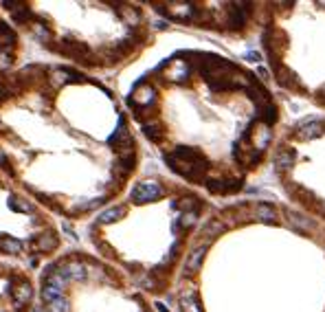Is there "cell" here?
<instances>
[{
    "mask_svg": "<svg viewBox=\"0 0 325 312\" xmlns=\"http://www.w3.org/2000/svg\"><path fill=\"white\" fill-rule=\"evenodd\" d=\"M205 253H207V244H202V247H198L194 253L189 255V259H187V273L198 271V268H200L202 259H205Z\"/></svg>",
    "mask_w": 325,
    "mask_h": 312,
    "instance_id": "obj_9",
    "label": "cell"
},
{
    "mask_svg": "<svg viewBox=\"0 0 325 312\" xmlns=\"http://www.w3.org/2000/svg\"><path fill=\"white\" fill-rule=\"evenodd\" d=\"M58 235L55 233H46L42 235V238H37V242H33V250L35 253H51L55 247H58Z\"/></svg>",
    "mask_w": 325,
    "mask_h": 312,
    "instance_id": "obj_6",
    "label": "cell"
},
{
    "mask_svg": "<svg viewBox=\"0 0 325 312\" xmlns=\"http://www.w3.org/2000/svg\"><path fill=\"white\" fill-rule=\"evenodd\" d=\"M49 312H70V304L64 297H58V299L49 301Z\"/></svg>",
    "mask_w": 325,
    "mask_h": 312,
    "instance_id": "obj_15",
    "label": "cell"
},
{
    "mask_svg": "<svg viewBox=\"0 0 325 312\" xmlns=\"http://www.w3.org/2000/svg\"><path fill=\"white\" fill-rule=\"evenodd\" d=\"M198 220V211H185V214L180 216V222H178V226L180 229H189V226H194Z\"/></svg>",
    "mask_w": 325,
    "mask_h": 312,
    "instance_id": "obj_16",
    "label": "cell"
},
{
    "mask_svg": "<svg viewBox=\"0 0 325 312\" xmlns=\"http://www.w3.org/2000/svg\"><path fill=\"white\" fill-rule=\"evenodd\" d=\"M154 99H156L154 86H149V84H141V86H136V91L132 93L128 103L130 106H134V108H145V106H152Z\"/></svg>",
    "mask_w": 325,
    "mask_h": 312,
    "instance_id": "obj_3",
    "label": "cell"
},
{
    "mask_svg": "<svg viewBox=\"0 0 325 312\" xmlns=\"http://www.w3.org/2000/svg\"><path fill=\"white\" fill-rule=\"evenodd\" d=\"M11 209L25 211V214H31V211H33V205H31V202H27V200H22V198H13V200H11Z\"/></svg>",
    "mask_w": 325,
    "mask_h": 312,
    "instance_id": "obj_19",
    "label": "cell"
},
{
    "mask_svg": "<svg viewBox=\"0 0 325 312\" xmlns=\"http://www.w3.org/2000/svg\"><path fill=\"white\" fill-rule=\"evenodd\" d=\"M222 231H224V224L220 220H213V222H209V224L205 226V235H207V238H213V235L222 233Z\"/></svg>",
    "mask_w": 325,
    "mask_h": 312,
    "instance_id": "obj_18",
    "label": "cell"
},
{
    "mask_svg": "<svg viewBox=\"0 0 325 312\" xmlns=\"http://www.w3.org/2000/svg\"><path fill=\"white\" fill-rule=\"evenodd\" d=\"M180 308L182 312H202L200 310V304H198L196 299V290H191V288H187V290L180 292Z\"/></svg>",
    "mask_w": 325,
    "mask_h": 312,
    "instance_id": "obj_5",
    "label": "cell"
},
{
    "mask_svg": "<svg viewBox=\"0 0 325 312\" xmlns=\"http://www.w3.org/2000/svg\"><path fill=\"white\" fill-rule=\"evenodd\" d=\"M125 209L123 207H112V209H106L101 216H99V224H110V222H117L119 218H123Z\"/></svg>",
    "mask_w": 325,
    "mask_h": 312,
    "instance_id": "obj_10",
    "label": "cell"
},
{
    "mask_svg": "<svg viewBox=\"0 0 325 312\" xmlns=\"http://www.w3.org/2000/svg\"><path fill=\"white\" fill-rule=\"evenodd\" d=\"M295 150H279V152L275 154V167L279 169V172H284V169H288L290 165L295 163Z\"/></svg>",
    "mask_w": 325,
    "mask_h": 312,
    "instance_id": "obj_8",
    "label": "cell"
},
{
    "mask_svg": "<svg viewBox=\"0 0 325 312\" xmlns=\"http://www.w3.org/2000/svg\"><path fill=\"white\" fill-rule=\"evenodd\" d=\"M246 58H248V60H253V62H262V55H260V53H255V51L246 53Z\"/></svg>",
    "mask_w": 325,
    "mask_h": 312,
    "instance_id": "obj_21",
    "label": "cell"
},
{
    "mask_svg": "<svg viewBox=\"0 0 325 312\" xmlns=\"http://www.w3.org/2000/svg\"><path fill=\"white\" fill-rule=\"evenodd\" d=\"M0 250L2 253H9V255H20L22 253V242L16 238H4L0 242Z\"/></svg>",
    "mask_w": 325,
    "mask_h": 312,
    "instance_id": "obj_12",
    "label": "cell"
},
{
    "mask_svg": "<svg viewBox=\"0 0 325 312\" xmlns=\"http://www.w3.org/2000/svg\"><path fill=\"white\" fill-rule=\"evenodd\" d=\"M161 196H163V189L154 181L139 183V185L132 189V200L134 202H149V200H156V198H161Z\"/></svg>",
    "mask_w": 325,
    "mask_h": 312,
    "instance_id": "obj_1",
    "label": "cell"
},
{
    "mask_svg": "<svg viewBox=\"0 0 325 312\" xmlns=\"http://www.w3.org/2000/svg\"><path fill=\"white\" fill-rule=\"evenodd\" d=\"M33 33H35L42 42H49V37H51V33H49V29H46L44 25H35V27H33Z\"/></svg>",
    "mask_w": 325,
    "mask_h": 312,
    "instance_id": "obj_20",
    "label": "cell"
},
{
    "mask_svg": "<svg viewBox=\"0 0 325 312\" xmlns=\"http://www.w3.org/2000/svg\"><path fill=\"white\" fill-rule=\"evenodd\" d=\"M288 220H290V224H293L295 229H299V231H310L314 226L312 222L305 218V216L296 214V211H288Z\"/></svg>",
    "mask_w": 325,
    "mask_h": 312,
    "instance_id": "obj_11",
    "label": "cell"
},
{
    "mask_svg": "<svg viewBox=\"0 0 325 312\" xmlns=\"http://www.w3.org/2000/svg\"><path fill=\"white\" fill-rule=\"evenodd\" d=\"M255 218H260L264 222H272V220L277 218V211L272 209L270 205H264V202H262V205L255 207Z\"/></svg>",
    "mask_w": 325,
    "mask_h": 312,
    "instance_id": "obj_13",
    "label": "cell"
},
{
    "mask_svg": "<svg viewBox=\"0 0 325 312\" xmlns=\"http://www.w3.org/2000/svg\"><path fill=\"white\" fill-rule=\"evenodd\" d=\"M58 297H62V290H59V288H55V286H49V283H46L44 290H42V299H44L46 304H49V301L58 299Z\"/></svg>",
    "mask_w": 325,
    "mask_h": 312,
    "instance_id": "obj_17",
    "label": "cell"
},
{
    "mask_svg": "<svg viewBox=\"0 0 325 312\" xmlns=\"http://www.w3.org/2000/svg\"><path fill=\"white\" fill-rule=\"evenodd\" d=\"M189 73H191L189 64L182 62L180 58L172 60V62H167L163 66V75H165V77L172 79V82H178V84L187 82V79H189Z\"/></svg>",
    "mask_w": 325,
    "mask_h": 312,
    "instance_id": "obj_2",
    "label": "cell"
},
{
    "mask_svg": "<svg viewBox=\"0 0 325 312\" xmlns=\"http://www.w3.org/2000/svg\"><path fill=\"white\" fill-rule=\"evenodd\" d=\"M31 295H33L31 283L22 280V281H20V286H18L16 290H13V301H16L18 308H20V306H27V304H29V301H31Z\"/></svg>",
    "mask_w": 325,
    "mask_h": 312,
    "instance_id": "obj_7",
    "label": "cell"
},
{
    "mask_svg": "<svg viewBox=\"0 0 325 312\" xmlns=\"http://www.w3.org/2000/svg\"><path fill=\"white\" fill-rule=\"evenodd\" d=\"M323 124L317 119H308V121H301L299 124V136L301 139H317V136L323 134Z\"/></svg>",
    "mask_w": 325,
    "mask_h": 312,
    "instance_id": "obj_4",
    "label": "cell"
},
{
    "mask_svg": "<svg viewBox=\"0 0 325 312\" xmlns=\"http://www.w3.org/2000/svg\"><path fill=\"white\" fill-rule=\"evenodd\" d=\"M121 18H123L125 22H128L130 27H136L141 22V11L139 9H132V7H121Z\"/></svg>",
    "mask_w": 325,
    "mask_h": 312,
    "instance_id": "obj_14",
    "label": "cell"
}]
</instances>
